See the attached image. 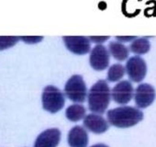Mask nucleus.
Here are the masks:
<instances>
[{"label": "nucleus", "mask_w": 156, "mask_h": 147, "mask_svg": "<svg viewBox=\"0 0 156 147\" xmlns=\"http://www.w3.org/2000/svg\"><path fill=\"white\" fill-rule=\"evenodd\" d=\"M91 147H109V146L107 145H105V144H104V143H98V144H95V145H91Z\"/></svg>", "instance_id": "obj_21"}, {"label": "nucleus", "mask_w": 156, "mask_h": 147, "mask_svg": "<svg viewBox=\"0 0 156 147\" xmlns=\"http://www.w3.org/2000/svg\"><path fill=\"white\" fill-rule=\"evenodd\" d=\"M129 49L137 55H143L147 53L150 49V42L146 38H136L130 44Z\"/></svg>", "instance_id": "obj_15"}, {"label": "nucleus", "mask_w": 156, "mask_h": 147, "mask_svg": "<svg viewBox=\"0 0 156 147\" xmlns=\"http://www.w3.org/2000/svg\"><path fill=\"white\" fill-rule=\"evenodd\" d=\"M125 67L120 64H113L109 68L108 72V81L110 82L118 81L124 76Z\"/></svg>", "instance_id": "obj_16"}, {"label": "nucleus", "mask_w": 156, "mask_h": 147, "mask_svg": "<svg viewBox=\"0 0 156 147\" xmlns=\"http://www.w3.org/2000/svg\"><path fill=\"white\" fill-rule=\"evenodd\" d=\"M42 36H21L20 37V39L24 41L27 44H36L40 42L43 40Z\"/></svg>", "instance_id": "obj_18"}, {"label": "nucleus", "mask_w": 156, "mask_h": 147, "mask_svg": "<svg viewBox=\"0 0 156 147\" xmlns=\"http://www.w3.org/2000/svg\"><path fill=\"white\" fill-rule=\"evenodd\" d=\"M42 104L44 110L51 113H55L62 109L65 105V96L55 86H47L43 92Z\"/></svg>", "instance_id": "obj_3"}, {"label": "nucleus", "mask_w": 156, "mask_h": 147, "mask_svg": "<svg viewBox=\"0 0 156 147\" xmlns=\"http://www.w3.org/2000/svg\"><path fill=\"white\" fill-rule=\"evenodd\" d=\"M118 41H120V42H126V41H133L134 39L136 38V36H117L116 37Z\"/></svg>", "instance_id": "obj_20"}, {"label": "nucleus", "mask_w": 156, "mask_h": 147, "mask_svg": "<svg viewBox=\"0 0 156 147\" xmlns=\"http://www.w3.org/2000/svg\"><path fill=\"white\" fill-rule=\"evenodd\" d=\"M143 113L136 107L123 106L108 110V121L111 125L118 128H129L143 120Z\"/></svg>", "instance_id": "obj_1"}, {"label": "nucleus", "mask_w": 156, "mask_h": 147, "mask_svg": "<svg viewBox=\"0 0 156 147\" xmlns=\"http://www.w3.org/2000/svg\"><path fill=\"white\" fill-rule=\"evenodd\" d=\"M64 92L70 100L83 103L87 96V87L83 77L79 74L71 77L66 84Z\"/></svg>", "instance_id": "obj_4"}, {"label": "nucleus", "mask_w": 156, "mask_h": 147, "mask_svg": "<svg viewBox=\"0 0 156 147\" xmlns=\"http://www.w3.org/2000/svg\"><path fill=\"white\" fill-rule=\"evenodd\" d=\"M134 95V89L129 81H122L116 84L111 91V97L116 103L121 105L127 104Z\"/></svg>", "instance_id": "obj_6"}, {"label": "nucleus", "mask_w": 156, "mask_h": 147, "mask_svg": "<svg viewBox=\"0 0 156 147\" xmlns=\"http://www.w3.org/2000/svg\"><path fill=\"white\" fill-rule=\"evenodd\" d=\"M62 39L66 47L76 55H85L88 53L91 50L90 39L87 37L63 36Z\"/></svg>", "instance_id": "obj_8"}, {"label": "nucleus", "mask_w": 156, "mask_h": 147, "mask_svg": "<svg viewBox=\"0 0 156 147\" xmlns=\"http://www.w3.org/2000/svg\"><path fill=\"white\" fill-rule=\"evenodd\" d=\"M135 102L139 108H146L153 103L155 98V88L149 84H141L135 91Z\"/></svg>", "instance_id": "obj_9"}, {"label": "nucleus", "mask_w": 156, "mask_h": 147, "mask_svg": "<svg viewBox=\"0 0 156 147\" xmlns=\"http://www.w3.org/2000/svg\"><path fill=\"white\" fill-rule=\"evenodd\" d=\"M89 62L93 69L102 70L108 67L110 63V53L103 44H97L91 50Z\"/></svg>", "instance_id": "obj_7"}, {"label": "nucleus", "mask_w": 156, "mask_h": 147, "mask_svg": "<svg viewBox=\"0 0 156 147\" xmlns=\"http://www.w3.org/2000/svg\"><path fill=\"white\" fill-rule=\"evenodd\" d=\"M86 110L82 104H73L67 107L66 110V116L72 122H77L85 117Z\"/></svg>", "instance_id": "obj_14"}, {"label": "nucleus", "mask_w": 156, "mask_h": 147, "mask_svg": "<svg viewBox=\"0 0 156 147\" xmlns=\"http://www.w3.org/2000/svg\"><path fill=\"white\" fill-rule=\"evenodd\" d=\"M68 143L70 147H87L88 135L86 130L81 126H75L68 135Z\"/></svg>", "instance_id": "obj_12"}, {"label": "nucleus", "mask_w": 156, "mask_h": 147, "mask_svg": "<svg viewBox=\"0 0 156 147\" xmlns=\"http://www.w3.org/2000/svg\"><path fill=\"white\" fill-rule=\"evenodd\" d=\"M126 70L129 79L133 82H140L144 79L147 72V66L143 58L133 56L126 64Z\"/></svg>", "instance_id": "obj_5"}, {"label": "nucleus", "mask_w": 156, "mask_h": 147, "mask_svg": "<svg viewBox=\"0 0 156 147\" xmlns=\"http://www.w3.org/2000/svg\"><path fill=\"white\" fill-rule=\"evenodd\" d=\"M110 38L109 36H90L89 39L92 42L101 44Z\"/></svg>", "instance_id": "obj_19"}, {"label": "nucleus", "mask_w": 156, "mask_h": 147, "mask_svg": "<svg viewBox=\"0 0 156 147\" xmlns=\"http://www.w3.org/2000/svg\"><path fill=\"white\" fill-rule=\"evenodd\" d=\"M108 47L111 55L118 61H124L129 56V48L121 42L111 41L108 44Z\"/></svg>", "instance_id": "obj_13"}, {"label": "nucleus", "mask_w": 156, "mask_h": 147, "mask_svg": "<svg viewBox=\"0 0 156 147\" xmlns=\"http://www.w3.org/2000/svg\"><path fill=\"white\" fill-rule=\"evenodd\" d=\"M83 125L87 130L95 134H101L109 129L108 121L98 113L87 115L84 119Z\"/></svg>", "instance_id": "obj_11"}, {"label": "nucleus", "mask_w": 156, "mask_h": 147, "mask_svg": "<svg viewBox=\"0 0 156 147\" xmlns=\"http://www.w3.org/2000/svg\"><path fill=\"white\" fill-rule=\"evenodd\" d=\"M111 92L108 82L99 80L90 89L88 95V108L95 113H104L111 101Z\"/></svg>", "instance_id": "obj_2"}, {"label": "nucleus", "mask_w": 156, "mask_h": 147, "mask_svg": "<svg viewBox=\"0 0 156 147\" xmlns=\"http://www.w3.org/2000/svg\"><path fill=\"white\" fill-rule=\"evenodd\" d=\"M60 139L61 132L58 129H47L37 137L34 147H57Z\"/></svg>", "instance_id": "obj_10"}, {"label": "nucleus", "mask_w": 156, "mask_h": 147, "mask_svg": "<svg viewBox=\"0 0 156 147\" xmlns=\"http://www.w3.org/2000/svg\"><path fill=\"white\" fill-rule=\"evenodd\" d=\"M19 39L20 37L17 36H0V51L12 47Z\"/></svg>", "instance_id": "obj_17"}]
</instances>
